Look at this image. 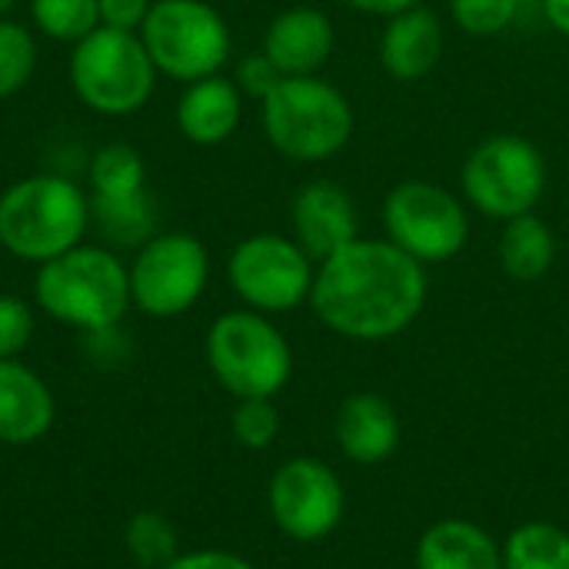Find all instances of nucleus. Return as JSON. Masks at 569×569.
Instances as JSON below:
<instances>
[{
    "label": "nucleus",
    "mask_w": 569,
    "mask_h": 569,
    "mask_svg": "<svg viewBox=\"0 0 569 569\" xmlns=\"http://www.w3.org/2000/svg\"><path fill=\"white\" fill-rule=\"evenodd\" d=\"M427 267L420 260L390 240L357 237L320 260L307 303L330 333L380 343L417 323L427 307Z\"/></svg>",
    "instance_id": "obj_1"
},
{
    "label": "nucleus",
    "mask_w": 569,
    "mask_h": 569,
    "mask_svg": "<svg viewBox=\"0 0 569 569\" xmlns=\"http://www.w3.org/2000/svg\"><path fill=\"white\" fill-rule=\"evenodd\" d=\"M33 300L63 327L83 333L117 330L133 307L130 267L110 247L80 243L37 267Z\"/></svg>",
    "instance_id": "obj_2"
},
{
    "label": "nucleus",
    "mask_w": 569,
    "mask_h": 569,
    "mask_svg": "<svg viewBox=\"0 0 569 569\" xmlns=\"http://www.w3.org/2000/svg\"><path fill=\"white\" fill-rule=\"evenodd\" d=\"M90 197L67 177L33 173L0 193V247L23 263H47L83 243Z\"/></svg>",
    "instance_id": "obj_3"
},
{
    "label": "nucleus",
    "mask_w": 569,
    "mask_h": 569,
    "mask_svg": "<svg viewBox=\"0 0 569 569\" xmlns=\"http://www.w3.org/2000/svg\"><path fill=\"white\" fill-rule=\"evenodd\" d=\"M260 120L270 147L297 163H320L337 157L353 137V107L330 80L280 77L260 100Z\"/></svg>",
    "instance_id": "obj_4"
},
{
    "label": "nucleus",
    "mask_w": 569,
    "mask_h": 569,
    "mask_svg": "<svg viewBox=\"0 0 569 569\" xmlns=\"http://www.w3.org/2000/svg\"><path fill=\"white\" fill-rule=\"evenodd\" d=\"M207 367L230 397L273 400L293 377V350L267 313L230 310L207 330Z\"/></svg>",
    "instance_id": "obj_5"
},
{
    "label": "nucleus",
    "mask_w": 569,
    "mask_h": 569,
    "mask_svg": "<svg viewBox=\"0 0 569 569\" xmlns=\"http://www.w3.org/2000/svg\"><path fill=\"white\" fill-rule=\"evenodd\" d=\"M157 67L140 33L97 27L73 43L70 87L80 103L100 117H130L147 107L157 87Z\"/></svg>",
    "instance_id": "obj_6"
},
{
    "label": "nucleus",
    "mask_w": 569,
    "mask_h": 569,
    "mask_svg": "<svg viewBox=\"0 0 569 569\" xmlns=\"http://www.w3.org/2000/svg\"><path fill=\"white\" fill-rule=\"evenodd\" d=\"M140 40L160 77L193 83L213 77L230 60V27L207 0H153Z\"/></svg>",
    "instance_id": "obj_7"
},
{
    "label": "nucleus",
    "mask_w": 569,
    "mask_h": 569,
    "mask_svg": "<svg viewBox=\"0 0 569 569\" xmlns=\"http://www.w3.org/2000/svg\"><path fill=\"white\" fill-rule=\"evenodd\" d=\"M467 203L490 220L533 213L547 190V160L540 147L520 133H493L470 150L460 170Z\"/></svg>",
    "instance_id": "obj_8"
},
{
    "label": "nucleus",
    "mask_w": 569,
    "mask_h": 569,
    "mask_svg": "<svg viewBox=\"0 0 569 569\" xmlns=\"http://www.w3.org/2000/svg\"><path fill=\"white\" fill-rule=\"evenodd\" d=\"M387 240L413 260L447 263L470 240V217L457 193L430 180H403L383 200Z\"/></svg>",
    "instance_id": "obj_9"
},
{
    "label": "nucleus",
    "mask_w": 569,
    "mask_h": 569,
    "mask_svg": "<svg viewBox=\"0 0 569 569\" xmlns=\"http://www.w3.org/2000/svg\"><path fill=\"white\" fill-rule=\"evenodd\" d=\"M210 253L193 233H157L130 263V300L153 320H173L187 313L207 290Z\"/></svg>",
    "instance_id": "obj_10"
},
{
    "label": "nucleus",
    "mask_w": 569,
    "mask_h": 569,
    "mask_svg": "<svg viewBox=\"0 0 569 569\" xmlns=\"http://www.w3.org/2000/svg\"><path fill=\"white\" fill-rule=\"evenodd\" d=\"M310 253L283 233H253L240 240L227 260L233 293L257 313H290L310 300L313 287Z\"/></svg>",
    "instance_id": "obj_11"
},
{
    "label": "nucleus",
    "mask_w": 569,
    "mask_h": 569,
    "mask_svg": "<svg viewBox=\"0 0 569 569\" xmlns=\"http://www.w3.org/2000/svg\"><path fill=\"white\" fill-rule=\"evenodd\" d=\"M273 527L297 543L327 540L347 513L343 480L320 457H293L280 463L267 487Z\"/></svg>",
    "instance_id": "obj_12"
},
{
    "label": "nucleus",
    "mask_w": 569,
    "mask_h": 569,
    "mask_svg": "<svg viewBox=\"0 0 569 569\" xmlns=\"http://www.w3.org/2000/svg\"><path fill=\"white\" fill-rule=\"evenodd\" d=\"M290 223H293V240L317 263L360 237L357 203L333 180H313L300 187L290 203Z\"/></svg>",
    "instance_id": "obj_13"
},
{
    "label": "nucleus",
    "mask_w": 569,
    "mask_h": 569,
    "mask_svg": "<svg viewBox=\"0 0 569 569\" xmlns=\"http://www.w3.org/2000/svg\"><path fill=\"white\" fill-rule=\"evenodd\" d=\"M333 440L340 453L357 467H377L390 460L400 447L397 407L370 390L350 393L333 417Z\"/></svg>",
    "instance_id": "obj_14"
},
{
    "label": "nucleus",
    "mask_w": 569,
    "mask_h": 569,
    "mask_svg": "<svg viewBox=\"0 0 569 569\" xmlns=\"http://www.w3.org/2000/svg\"><path fill=\"white\" fill-rule=\"evenodd\" d=\"M260 50L280 77H310L333 53V23L317 7H290L267 23Z\"/></svg>",
    "instance_id": "obj_15"
},
{
    "label": "nucleus",
    "mask_w": 569,
    "mask_h": 569,
    "mask_svg": "<svg viewBox=\"0 0 569 569\" xmlns=\"http://www.w3.org/2000/svg\"><path fill=\"white\" fill-rule=\"evenodd\" d=\"M57 403L47 380L20 360H0V443L30 447L53 427Z\"/></svg>",
    "instance_id": "obj_16"
},
{
    "label": "nucleus",
    "mask_w": 569,
    "mask_h": 569,
    "mask_svg": "<svg viewBox=\"0 0 569 569\" xmlns=\"http://www.w3.org/2000/svg\"><path fill=\"white\" fill-rule=\"evenodd\" d=\"M240 117L243 93L223 73L187 83V90L177 100V130L183 133V140L197 147H217L230 140L240 127Z\"/></svg>",
    "instance_id": "obj_17"
},
{
    "label": "nucleus",
    "mask_w": 569,
    "mask_h": 569,
    "mask_svg": "<svg viewBox=\"0 0 569 569\" xmlns=\"http://www.w3.org/2000/svg\"><path fill=\"white\" fill-rule=\"evenodd\" d=\"M443 57V23L433 10L410 7L383 27L380 67L393 80H423Z\"/></svg>",
    "instance_id": "obj_18"
},
{
    "label": "nucleus",
    "mask_w": 569,
    "mask_h": 569,
    "mask_svg": "<svg viewBox=\"0 0 569 569\" xmlns=\"http://www.w3.org/2000/svg\"><path fill=\"white\" fill-rule=\"evenodd\" d=\"M413 563L417 569H503V550L477 520L443 517L420 533Z\"/></svg>",
    "instance_id": "obj_19"
},
{
    "label": "nucleus",
    "mask_w": 569,
    "mask_h": 569,
    "mask_svg": "<svg viewBox=\"0 0 569 569\" xmlns=\"http://www.w3.org/2000/svg\"><path fill=\"white\" fill-rule=\"evenodd\" d=\"M497 257L510 280L537 283L550 273L557 260V237L547 220H540L537 213H523L503 223Z\"/></svg>",
    "instance_id": "obj_20"
},
{
    "label": "nucleus",
    "mask_w": 569,
    "mask_h": 569,
    "mask_svg": "<svg viewBox=\"0 0 569 569\" xmlns=\"http://www.w3.org/2000/svg\"><path fill=\"white\" fill-rule=\"evenodd\" d=\"M90 227H97L110 247L140 250L157 237V207L147 190L133 197H90Z\"/></svg>",
    "instance_id": "obj_21"
},
{
    "label": "nucleus",
    "mask_w": 569,
    "mask_h": 569,
    "mask_svg": "<svg viewBox=\"0 0 569 569\" xmlns=\"http://www.w3.org/2000/svg\"><path fill=\"white\" fill-rule=\"evenodd\" d=\"M503 569H569V530L550 520H527L500 543Z\"/></svg>",
    "instance_id": "obj_22"
},
{
    "label": "nucleus",
    "mask_w": 569,
    "mask_h": 569,
    "mask_svg": "<svg viewBox=\"0 0 569 569\" xmlns=\"http://www.w3.org/2000/svg\"><path fill=\"white\" fill-rule=\"evenodd\" d=\"M90 197H133L147 190V167L130 143H107L87 167Z\"/></svg>",
    "instance_id": "obj_23"
},
{
    "label": "nucleus",
    "mask_w": 569,
    "mask_h": 569,
    "mask_svg": "<svg viewBox=\"0 0 569 569\" xmlns=\"http://www.w3.org/2000/svg\"><path fill=\"white\" fill-rule=\"evenodd\" d=\"M123 547L140 567L163 569L180 553V537H177V527L163 513L140 510L123 527Z\"/></svg>",
    "instance_id": "obj_24"
},
{
    "label": "nucleus",
    "mask_w": 569,
    "mask_h": 569,
    "mask_svg": "<svg viewBox=\"0 0 569 569\" xmlns=\"http://www.w3.org/2000/svg\"><path fill=\"white\" fill-rule=\"evenodd\" d=\"M33 27L60 43H80L100 27L97 0H30Z\"/></svg>",
    "instance_id": "obj_25"
},
{
    "label": "nucleus",
    "mask_w": 569,
    "mask_h": 569,
    "mask_svg": "<svg viewBox=\"0 0 569 569\" xmlns=\"http://www.w3.org/2000/svg\"><path fill=\"white\" fill-rule=\"evenodd\" d=\"M37 70V40L17 20H0V100L20 93Z\"/></svg>",
    "instance_id": "obj_26"
},
{
    "label": "nucleus",
    "mask_w": 569,
    "mask_h": 569,
    "mask_svg": "<svg viewBox=\"0 0 569 569\" xmlns=\"http://www.w3.org/2000/svg\"><path fill=\"white\" fill-rule=\"evenodd\" d=\"M230 433L243 450H267L273 447L277 433H280V413L277 403L267 397H250V400H237L233 417H230Z\"/></svg>",
    "instance_id": "obj_27"
},
{
    "label": "nucleus",
    "mask_w": 569,
    "mask_h": 569,
    "mask_svg": "<svg viewBox=\"0 0 569 569\" xmlns=\"http://www.w3.org/2000/svg\"><path fill=\"white\" fill-rule=\"evenodd\" d=\"M520 0H450L453 23L470 37H500L513 27Z\"/></svg>",
    "instance_id": "obj_28"
},
{
    "label": "nucleus",
    "mask_w": 569,
    "mask_h": 569,
    "mask_svg": "<svg viewBox=\"0 0 569 569\" xmlns=\"http://www.w3.org/2000/svg\"><path fill=\"white\" fill-rule=\"evenodd\" d=\"M33 337V307L23 297L0 293V360H17Z\"/></svg>",
    "instance_id": "obj_29"
},
{
    "label": "nucleus",
    "mask_w": 569,
    "mask_h": 569,
    "mask_svg": "<svg viewBox=\"0 0 569 569\" xmlns=\"http://www.w3.org/2000/svg\"><path fill=\"white\" fill-rule=\"evenodd\" d=\"M233 83L240 87V93H250V97L263 100V97L280 83V70L270 63V57H267L263 50H257V53H247V57L237 63Z\"/></svg>",
    "instance_id": "obj_30"
},
{
    "label": "nucleus",
    "mask_w": 569,
    "mask_h": 569,
    "mask_svg": "<svg viewBox=\"0 0 569 569\" xmlns=\"http://www.w3.org/2000/svg\"><path fill=\"white\" fill-rule=\"evenodd\" d=\"M153 0H97L100 10V27L110 30H127V33H140L147 13H150Z\"/></svg>",
    "instance_id": "obj_31"
},
{
    "label": "nucleus",
    "mask_w": 569,
    "mask_h": 569,
    "mask_svg": "<svg viewBox=\"0 0 569 569\" xmlns=\"http://www.w3.org/2000/svg\"><path fill=\"white\" fill-rule=\"evenodd\" d=\"M163 569H257L247 557L233 553V550H180Z\"/></svg>",
    "instance_id": "obj_32"
},
{
    "label": "nucleus",
    "mask_w": 569,
    "mask_h": 569,
    "mask_svg": "<svg viewBox=\"0 0 569 569\" xmlns=\"http://www.w3.org/2000/svg\"><path fill=\"white\" fill-rule=\"evenodd\" d=\"M353 10L360 13H373V17H397L410 7H420V0H347Z\"/></svg>",
    "instance_id": "obj_33"
},
{
    "label": "nucleus",
    "mask_w": 569,
    "mask_h": 569,
    "mask_svg": "<svg viewBox=\"0 0 569 569\" xmlns=\"http://www.w3.org/2000/svg\"><path fill=\"white\" fill-rule=\"evenodd\" d=\"M540 7H543L547 23H550L560 37H569V0H540Z\"/></svg>",
    "instance_id": "obj_34"
},
{
    "label": "nucleus",
    "mask_w": 569,
    "mask_h": 569,
    "mask_svg": "<svg viewBox=\"0 0 569 569\" xmlns=\"http://www.w3.org/2000/svg\"><path fill=\"white\" fill-rule=\"evenodd\" d=\"M13 7H17V0H0V20H3Z\"/></svg>",
    "instance_id": "obj_35"
}]
</instances>
